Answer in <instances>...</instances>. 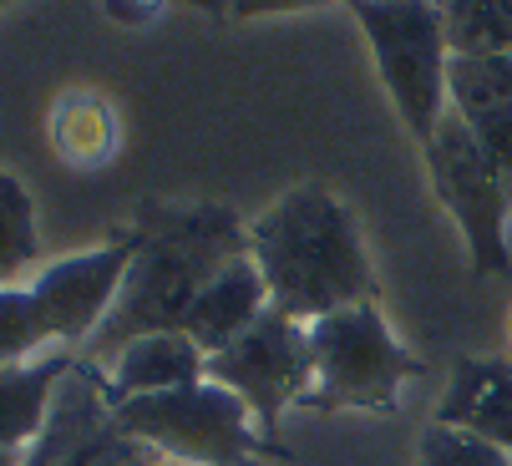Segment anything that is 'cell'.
Returning a JSON list of instances; mask_svg holds the SVG:
<instances>
[{
    "label": "cell",
    "instance_id": "8",
    "mask_svg": "<svg viewBox=\"0 0 512 466\" xmlns=\"http://www.w3.org/2000/svg\"><path fill=\"white\" fill-rule=\"evenodd\" d=\"M132 259H137V228H122L112 244L56 259L31 279V294H36L41 315L51 325V340L61 350L92 345V335L102 330V320L112 315V304L127 284Z\"/></svg>",
    "mask_w": 512,
    "mask_h": 466
},
{
    "label": "cell",
    "instance_id": "20",
    "mask_svg": "<svg viewBox=\"0 0 512 466\" xmlns=\"http://www.w3.org/2000/svg\"><path fill=\"white\" fill-rule=\"evenodd\" d=\"M102 11L127 26V31H142V26H153L163 11H168V0H102Z\"/></svg>",
    "mask_w": 512,
    "mask_h": 466
},
{
    "label": "cell",
    "instance_id": "14",
    "mask_svg": "<svg viewBox=\"0 0 512 466\" xmlns=\"http://www.w3.org/2000/svg\"><path fill=\"white\" fill-rule=\"evenodd\" d=\"M117 112L97 92H61L51 107V147L66 168H102L117 158Z\"/></svg>",
    "mask_w": 512,
    "mask_h": 466
},
{
    "label": "cell",
    "instance_id": "22",
    "mask_svg": "<svg viewBox=\"0 0 512 466\" xmlns=\"http://www.w3.org/2000/svg\"><path fill=\"white\" fill-rule=\"evenodd\" d=\"M193 6H203V11H213V16H229V0H193Z\"/></svg>",
    "mask_w": 512,
    "mask_h": 466
},
{
    "label": "cell",
    "instance_id": "3",
    "mask_svg": "<svg viewBox=\"0 0 512 466\" xmlns=\"http://www.w3.org/2000/svg\"><path fill=\"white\" fill-rule=\"evenodd\" d=\"M355 26L371 41L381 87L391 92L406 132L426 147L447 117V71L452 41L436 0H345Z\"/></svg>",
    "mask_w": 512,
    "mask_h": 466
},
{
    "label": "cell",
    "instance_id": "21",
    "mask_svg": "<svg viewBox=\"0 0 512 466\" xmlns=\"http://www.w3.org/2000/svg\"><path fill=\"white\" fill-rule=\"evenodd\" d=\"M335 0H229L234 21H254V16H289V11H320Z\"/></svg>",
    "mask_w": 512,
    "mask_h": 466
},
{
    "label": "cell",
    "instance_id": "13",
    "mask_svg": "<svg viewBox=\"0 0 512 466\" xmlns=\"http://www.w3.org/2000/svg\"><path fill=\"white\" fill-rule=\"evenodd\" d=\"M77 370L71 350H51L26 365H0V451H26L41 436L61 380Z\"/></svg>",
    "mask_w": 512,
    "mask_h": 466
},
{
    "label": "cell",
    "instance_id": "9",
    "mask_svg": "<svg viewBox=\"0 0 512 466\" xmlns=\"http://www.w3.org/2000/svg\"><path fill=\"white\" fill-rule=\"evenodd\" d=\"M447 107L477 132L512 183V56H452Z\"/></svg>",
    "mask_w": 512,
    "mask_h": 466
},
{
    "label": "cell",
    "instance_id": "4",
    "mask_svg": "<svg viewBox=\"0 0 512 466\" xmlns=\"http://www.w3.org/2000/svg\"><path fill=\"white\" fill-rule=\"evenodd\" d=\"M112 421L148 441L153 451L173 461H198V466H259L269 456V436L254 421V411L224 391L218 380H198L183 391L163 396H132L112 406Z\"/></svg>",
    "mask_w": 512,
    "mask_h": 466
},
{
    "label": "cell",
    "instance_id": "5",
    "mask_svg": "<svg viewBox=\"0 0 512 466\" xmlns=\"http://www.w3.org/2000/svg\"><path fill=\"white\" fill-rule=\"evenodd\" d=\"M315 385L310 401L320 411H391L401 391L421 375L416 355L386 330L376 304H350L310 325Z\"/></svg>",
    "mask_w": 512,
    "mask_h": 466
},
{
    "label": "cell",
    "instance_id": "2",
    "mask_svg": "<svg viewBox=\"0 0 512 466\" xmlns=\"http://www.w3.org/2000/svg\"><path fill=\"white\" fill-rule=\"evenodd\" d=\"M249 259L269 284V304L300 325L376 299L360 223L325 183H300L274 198L249 223Z\"/></svg>",
    "mask_w": 512,
    "mask_h": 466
},
{
    "label": "cell",
    "instance_id": "25",
    "mask_svg": "<svg viewBox=\"0 0 512 466\" xmlns=\"http://www.w3.org/2000/svg\"><path fill=\"white\" fill-rule=\"evenodd\" d=\"M507 330H512V320H507Z\"/></svg>",
    "mask_w": 512,
    "mask_h": 466
},
{
    "label": "cell",
    "instance_id": "16",
    "mask_svg": "<svg viewBox=\"0 0 512 466\" xmlns=\"http://www.w3.org/2000/svg\"><path fill=\"white\" fill-rule=\"evenodd\" d=\"M41 259V233H36V203L26 183L0 168V284H21Z\"/></svg>",
    "mask_w": 512,
    "mask_h": 466
},
{
    "label": "cell",
    "instance_id": "7",
    "mask_svg": "<svg viewBox=\"0 0 512 466\" xmlns=\"http://www.w3.org/2000/svg\"><path fill=\"white\" fill-rule=\"evenodd\" d=\"M208 380L234 391L254 411V421L264 431H274L289 406L310 401V385H315L310 325L279 315V309L269 304V315L254 330H244L229 350L208 355Z\"/></svg>",
    "mask_w": 512,
    "mask_h": 466
},
{
    "label": "cell",
    "instance_id": "18",
    "mask_svg": "<svg viewBox=\"0 0 512 466\" xmlns=\"http://www.w3.org/2000/svg\"><path fill=\"white\" fill-rule=\"evenodd\" d=\"M416 461L421 466H512V456L472 431H457V426H442L431 421L421 431V446H416Z\"/></svg>",
    "mask_w": 512,
    "mask_h": 466
},
{
    "label": "cell",
    "instance_id": "15",
    "mask_svg": "<svg viewBox=\"0 0 512 466\" xmlns=\"http://www.w3.org/2000/svg\"><path fill=\"white\" fill-rule=\"evenodd\" d=\"M452 56H512V0H436Z\"/></svg>",
    "mask_w": 512,
    "mask_h": 466
},
{
    "label": "cell",
    "instance_id": "23",
    "mask_svg": "<svg viewBox=\"0 0 512 466\" xmlns=\"http://www.w3.org/2000/svg\"><path fill=\"white\" fill-rule=\"evenodd\" d=\"M21 456L26 451H0V466H21Z\"/></svg>",
    "mask_w": 512,
    "mask_h": 466
},
{
    "label": "cell",
    "instance_id": "19",
    "mask_svg": "<svg viewBox=\"0 0 512 466\" xmlns=\"http://www.w3.org/2000/svg\"><path fill=\"white\" fill-rule=\"evenodd\" d=\"M61 466H163V451H153L148 441H137L117 421H107L77 456L61 461Z\"/></svg>",
    "mask_w": 512,
    "mask_h": 466
},
{
    "label": "cell",
    "instance_id": "6",
    "mask_svg": "<svg viewBox=\"0 0 512 466\" xmlns=\"http://www.w3.org/2000/svg\"><path fill=\"white\" fill-rule=\"evenodd\" d=\"M421 152H426V173H431L436 198L447 203V213L462 228L472 264L482 274H507L512 269V254H507L512 183L492 163V152L477 142V132L452 107H447L442 122H436V137Z\"/></svg>",
    "mask_w": 512,
    "mask_h": 466
},
{
    "label": "cell",
    "instance_id": "1",
    "mask_svg": "<svg viewBox=\"0 0 512 466\" xmlns=\"http://www.w3.org/2000/svg\"><path fill=\"white\" fill-rule=\"evenodd\" d=\"M249 254V228L224 203H142L137 208V259L127 269V284L112 304V315L92 335V355L112 360L122 345L142 335L183 330L193 299L203 284Z\"/></svg>",
    "mask_w": 512,
    "mask_h": 466
},
{
    "label": "cell",
    "instance_id": "17",
    "mask_svg": "<svg viewBox=\"0 0 512 466\" xmlns=\"http://www.w3.org/2000/svg\"><path fill=\"white\" fill-rule=\"evenodd\" d=\"M46 345L56 340H51V325L41 315L31 284H0V365L41 360Z\"/></svg>",
    "mask_w": 512,
    "mask_h": 466
},
{
    "label": "cell",
    "instance_id": "12",
    "mask_svg": "<svg viewBox=\"0 0 512 466\" xmlns=\"http://www.w3.org/2000/svg\"><path fill=\"white\" fill-rule=\"evenodd\" d=\"M208 380V355L183 335V330H163V335H142L132 345H122L112 355V375L107 401H132V396H163V391H183V385Z\"/></svg>",
    "mask_w": 512,
    "mask_h": 466
},
{
    "label": "cell",
    "instance_id": "11",
    "mask_svg": "<svg viewBox=\"0 0 512 466\" xmlns=\"http://www.w3.org/2000/svg\"><path fill=\"white\" fill-rule=\"evenodd\" d=\"M436 421L472 431L512 456V360L492 355H462L452 365V380L436 406Z\"/></svg>",
    "mask_w": 512,
    "mask_h": 466
},
{
    "label": "cell",
    "instance_id": "10",
    "mask_svg": "<svg viewBox=\"0 0 512 466\" xmlns=\"http://www.w3.org/2000/svg\"><path fill=\"white\" fill-rule=\"evenodd\" d=\"M264 315H269V284H264L259 264L249 254H239L234 264H224L203 284V294L193 299L188 320H183V335L203 355H218V350H229L244 330H254Z\"/></svg>",
    "mask_w": 512,
    "mask_h": 466
},
{
    "label": "cell",
    "instance_id": "24",
    "mask_svg": "<svg viewBox=\"0 0 512 466\" xmlns=\"http://www.w3.org/2000/svg\"><path fill=\"white\" fill-rule=\"evenodd\" d=\"M6 6H11V0H0V11H6Z\"/></svg>",
    "mask_w": 512,
    "mask_h": 466
}]
</instances>
